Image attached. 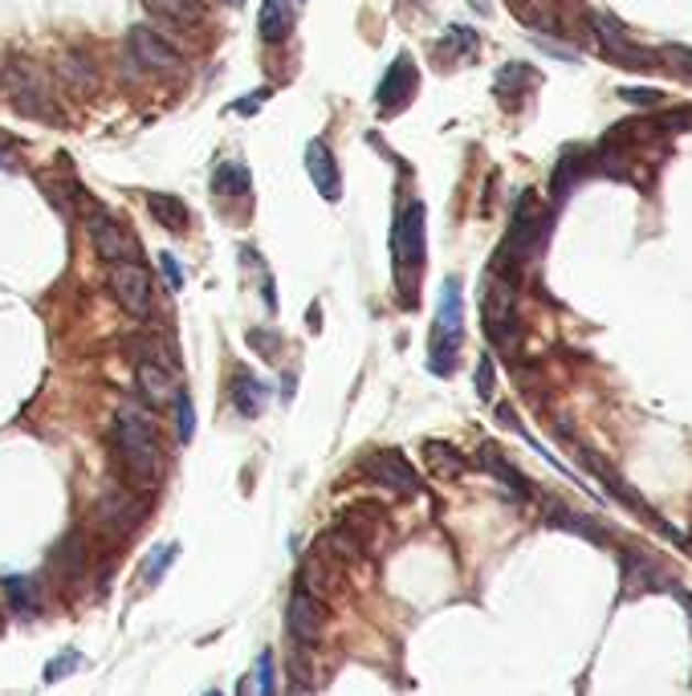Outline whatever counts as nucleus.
<instances>
[{
	"instance_id": "1",
	"label": "nucleus",
	"mask_w": 692,
	"mask_h": 696,
	"mask_svg": "<svg viewBox=\"0 0 692 696\" xmlns=\"http://www.w3.org/2000/svg\"><path fill=\"white\" fill-rule=\"evenodd\" d=\"M115 453H119L122 469L131 477L134 489H155L167 472V460H163V444L155 420L143 412V407H119L115 415Z\"/></svg>"
},
{
	"instance_id": "2",
	"label": "nucleus",
	"mask_w": 692,
	"mask_h": 696,
	"mask_svg": "<svg viewBox=\"0 0 692 696\" xmlns=\"http://www.w3.org/2000/svg\"><path fill=\"white\" fill-rule=\"evenodd\" d=\"M461 342H465V294H461V278H444L432 338H428V371L444 379L453 376Z\"/></svg>"
},
{
	"instance_id": "3",
	"label": "nucleus",
	"mask_w": 692,
	"mask_h": 696,
	"mask_svg": "<svg viewBox=\"0 0 692 696\" xmlns=\"http://www.w3.org/2000/svg\"><path fill=\"white\" fill-rule=\"evenodd\" d=\"M391 257H396V282L403 290V302L415 306V278L428 257V208L420 200L403 204L396 225H391Z\"/></svg>"
},
{
	"instance_id": "4",
	"label": "nucleus",
	"mask_w": 692,
	"mask_h": 696,
	"mask_svg": "<svg viewBox=\"0 0 692 696\" xmlns=\"http://www.w3.org/2000/svg\"><path fill=\"white\" fill-rule=\"evenodd\" d=\"M547 216L533 200V192H526L513 208V220H509V237L501 244V253H497V269H513V265H526L538 257V249L547 244Z\"/></svg>"
},
{
	"instance_id": "5",
	"label": "nucleus",
	"mask_w": 692,
	"mask_h": 696,
	"mask_svg": "<svg viewBox=\"0 0 692 696\" xmlns=\"http://www.w3.org/2000/svg\"><path fill=\"white\" fill-rule=\"evenodd\" d=\"M4 95H9L17 115L41 119V122H57V102H54V90H50V78H45L33 62H13V66L4 69Z\"/></svg>"
},
{
	"instance_id": "6",
	"label": "nucleus",
	"mask_w": 692,
	"mask_h": 696,
	"mask_svg": "<svg viewBox=\"0 0 692 696\" xmlns=\"http://www.w3.org/2000/svg\"><path fill=\"white\" fill-rule=\"evenodd\" d=\"M480 318H485V335L501 350L518 342V297H513V282L493 273L485 282V297H480Z\"/></svg>"
},
{
	"instance_id": "7",
	"label": "nucleus",
	"mask_w": 692,
	"mask_h": 696,
	"mask_svg": "<svg viewBox=\"0 0 692 696\" xmlns=\"http://www.w3.org/2000/svg\"><path fill=\"white\" fill-rule=\"evenodd\" d=\"M127 57L139 69H147V74H163V78L167 74H184V54L151 25L127 29Z\"/></svg>"
},
{
	"instance_id": "8",
	"label": "nucleus",
	"mask_w": 692,
	"mask_h": 696,
	"mask_svg": "<svg viewBox=\"0 0 692 696\" xmlns=\"http://www.w3.org/2000/svg\"><path fill=\"white\" fill-rule=\"evenodd\" d=\"M110 282V294L119 302L131 318L147 322L151 318V309H155V294H151V273H147L139 261H127V265H110L107 273Z\"/></svg>"
},
{
	"instance_id": "9",
	"label": "nucleus",
	"mask_w": 692,
	"mask_h": 696,
	"mask_svg": "<svg viewBox=\"0 0 692 696\" xmlns=\"http://www.w3.org/2000/svg\"><path fill=\"white\" fill-rule=\"evenodd\" d=\"M591 29H595V37H599L603 54L612 57L615 66H624V69H656V54L639 50L636 41H631V33H627V29L619 25L612 13H591Z\"/></svg>"
},
{
	"instance_id": "10",
	"label": "nucleus",
	"mask_w": 692,
	"mask_h": 696,
	"mask_svg": "<svg viewBox=\"0 0 692 696\" xmlns=\"http://www.w3.org/2000/svg\"><path fill=\"white\" fill-rule=\"evenodd\" d=\"M90 244H94V253H98V261H107V265L139 261V237L107 213L90 216Z\"/></svg>"
},
{
	"instance_id": "11",
	"label": "nucleus",
	"mask_w": 692,
	"mask_h": 696,
	"mask_svg": "<svg viewBox=\"0 0 692 696\" xmlns=\"http://www.w3.org/2000/svg\"><path fill=\"white\" fill-rule=\"evenodd\" d=\"M363 472H367L371 481L383 485V489H391V493H403V497L420 493V472L408 465V456H403L400 448H379V453H371L363 460Z\"/></svg>"
},
{
	"instance_id": "12",
	"label": "nucleus",
	"mask_w": 692,
	"mask_h": 696,
	"mask_svg": "<svg viewBox=\"0 0 692 696\" xmlns=\"http://www.w3.org/2000/svg\"><path fill=\"white\" fill-rule=\"evenodd\" d=\"M415 86H420V69H415L412 54H396V62L387 66L379 90H375V102L383 115H400L408 102L415 98Z\"/></svg>"
},
{
	"instance_id": "13",
	"label": "nucleus",
	"mask_w": 692,
	"mask_h": 696,
	"mask_svg": "<svg viewBox=\"0 0 692 696\" xmlns=\"http://www.w3.org/2000/svg\"><path fill=\"white\" fill-rule=\"evenodd\" d=\"M306 172L314 180V188L326 204H338L343 200V172H338V160H334L331 143H322V139H310L306 143Z\"/></svg>"
},
{
	"instance_id": "14",
	"label": "nucleus",
	"mask_w": 692,
	"mask_h": 696,
	"mask_svg": "<svg viewBox=\"0 0 692 696\" xmlns=\"http://www.w3.org/2000/svg\"><path fill=\"white\" fill-rule=\"evenodd\" d=\"M285 623H290V635L298 643H318L322 631H326V607H322V599L298 587L290 599V611H285Z\"/></svg>"
},
{
	"instance_id": "15",
	"label": "nucleus",
	"mask_w": 692,
	"mask_h": 696,
	"mask_svg": "<svg viewBox=\"0 0 692 696\" xmlns=\"http://www.w3.org/2000/svg\"><path fill=\"white\" fill-rule=\"evenodd\" d=\"M624 578H627L624 595H636V590L644 595V590H668L672 587V575L660 570L652 558L636 554V550H624Z\"/></svg>"
},
{
	"instance_id": "16",
	"label": "nucleus",
	"mask_w": 692,
	"mask_h": 696,
	"mask_svg": "<svg viewBox=\"0 0 692 696\" xmlns=\"http://www.w3.org/2000/svg\"><path fill=\"white\" fill-rule=\"evenodd\" d=\"M134 379H139V391H143L147 403L175 400V379L167 371V359H134Z\"/></svg>"
},
{
	"instance_id": "17",
	"label": "nucleus",
	"mask_w": 692,
	"mask_h": 696,
	"mask_svg": "<svg viewBox=\"0 0 692 696\" xmlns=\"http://www.w3.org/2000/svg\"><path fill=\"white\" fill-rule=\"evenodd\" d=\"M143 518V509L134 501L131 493H119V489H110V493L98 497V522L107 525L110 534H127L134 522Z\"/></svg>"
},
{
	"instance_id": "18",
	"label": "nucleus",
	"mask_w": 692,
	"mask_h": 696,
	"mask_svg": "<svg viewBox=\"0 0 692 696\" xmlns=\"http://www.w3.org/2000/svg\"><path fill=\"white\" fill-rule=\"evenodd\" d=\"M143 9L172 29L204 25V0H143Z\"/></svg>"
},
{
	"instance_id": "19",
	"label": "nucleus",
	"mask_w": 692,
	"mask_h": 696,
	"mask_svg": "<svg viewBox=\"0 0 692 696\" xmlns=\"http://www.w3.org/2000/svg\"><path fill=\"white\" fill-rule=\"evenodd\" d=\"M257 33L266 45H281L293 33V0H261V13H257Z\"/></svg>"
},
{
	"instance_id": "20",
	"label": "nucleus",
	"mask_w": 692,
	"mask_h": 696,
	"mask_svg": "<svg viewBox=\"0 0 692 696\" xmlns=\"http://www.w3.org/2000/svg\"><path fill=\"white\" fill-rule=\"evenodd\" d=\"M50 566L57 570V578H66V583H78L86 570H90V550H86V542H82L78 534L62 537L54 546V554H50Z\"/></svg>"
},
{
	"instance_id": "21",
	"label": "nucleus",
	"mask_w": 692,
	"mask_h": 696,
	"mask_svg": "<svg viewBox=\"0 0 692 696\" xmlns=\"http://www.w3.org/2000/svg\"><path fill=\"white\" fill-rule=\"evenodd\" d=\"M269 403V388L261 383L257 376H249L245 367H237V376H233V407H237L240 415H261Z\"/></svg>"
},
{
	"instance_id": "22",
	"label": "nucleus",
	"mask_w": 692,
	"mask_h": 696,
	"mask_svg": "<svg viewBox=\"0 0 692 696\" xmlns=\"http://www.w3.org/2000/svg\"><path fill=\"white\" fill-rule=\"evenodd\" d=\"M424 465L432 477H444V481H453V477H461L468 469L465 453L453 448L448 441H424Z\"/></svg>"
},
{
	"instance_id": "23",
	"label": "nucleus",
	"mask_w": 692,
	"mask_h": 696,
	"mask_svg": "<svg viewBox=\"0 0 692 696\" xmlns=\"http://www.w3.org/2000/svg\"><path fill=\"white\" fill-rule=\"evenodd\" d=\"M533 81H538V74H533L530 66H521V62H509V66L497 69V78H493V95L501 98L506 107H513L526 90H530Z\"/></svg>"
},
{
	"instance_id": "24",
	"label": "nucleus",
	"mask_w": 692,
	"mask_h": 696,
	"mask_svg": "<svg viewBox=\"0 0 692 696\" xmlns=\"http://www.w3.org/2000/svg\"><path fill=\"white\" fill-rule=\"evenodd\" d=\"M147 213H151L155 225L172 228V232H187V225H192V213H187V204L180 200V196L155 192V196H147Z\"/></svg>"
},
{
	"instance_id": "25",
	"label": "nucleus",
	"mask_w": 692,
	"mask_h": 696,
	"mask_svg": "<svg viewBox=\"0 0 692 696\" xmlns=\"http://www.w3.org/2000/svg\"><path fill=\"white\" fill-rule=\"evenodd\" d=\"M334 587H338V575L326 570V546H322V550H314V554L306 558V566H302V590L314 595V599H326Z\"/></svg>"
},
{
	"instance_id": "26",
	"label": "nucleus",
	"mask_w": 692,
	"mask_h": 696,
	"mask_svg": "<svg viewBox=\"0 0 692 696\" xmlns=\"http://www.w3.org/2000/svg\"><path fill=\"white\" fill-rule=\"evenodd\" d=\"M480 465H485V469H489L493 477H497V481H501V485H509V489H513V493H518V497H530V493H533L530 481H526V477H521V472L513 469V465H509L506 456L497 453L493 444H485V448H480Z\"/></svg>"
},
{
	"instance_id": "27",
	"label": "nucleus",
	"mask_w": 692,
	"mask_h": 696,
	"mask_svg": "<svg viewBox=\"0 0 692 696\" xmlns=\"http://www.w3.org/2000/svg\"><path fill=\"white\" fill-rule=\"evenodd\" d=\"M477 50H480V37H477V29H468V25H448L444 37H440V57H448V62L473 57Z\"/></svg>"
},
{
	"instance_id": "28",
	"label": "nucleus",
	"mask_w": 692,
	"mask_h": 696,
	"mask_svg": "<svg viewBox=\"0 0 692 696\" xmlns=\"http://www.w3.org/2000/svg\"><path fill=\"white\" fill-rule=\"evenodd\" d=\"M62 78L78 90V95H94L98 90V69L86 54H66L62 57Z\"/></svg>"
},
{
	"instance_id": "29",
	"label": "nucleus",
	"mask_w": 692,
	"mask_h": 696,
	"mask_svg": "<svg viewBox=\"0 0 692 696\" xmlns=\"http://www.w3.org/2000/svg\"><path fill=\"white\" fill-rule=\"evenodd\" d=\"M547 522L550 525H562V530H571V534H583L591 537V542H603V530L591 518H583V513H571V509L562 505V501H550L547 505Z\"/></svg>"
},
{
	"instance_id": "30",
	"label": "nucleus",
	"mask_w": 692,
	"mask_h": 696,
	"mask_svg": "<svg viewBox=\"0 0 692 696\" xmlns=\"http://www.w3.org/2000/svg\"><path fill=\"white\" fill-rule=\"evenodd\" d=\"M4 595H9V602H13L17 611H33L41 599V587L37 578H25V575H9L4 578Z\"/></svg>"
},
{
	"instance_id": "31",
	"label": "nucleus",
	"mask_w": 692,
	"mask_h": 696,
	"mask_svg": "<svg viewBox=\"0 0 692 696\" xmlns=\"http://www.w3.org/2000/svg\"><path fill=\"white\" fill-rule=\"evenodd\" d=\"M652 54H656V66H664L668 74L692 81V50L689 45H660V50H652Z\"/></svg>"
},
{
	"instance_id": "32",
	"label": "nucleus",
	"mask_w": 692,
	"mask_h": 696,
	"mask_svg": "<svg viewBox=\"0 0 692 696\" xmlns=\"http://www.w3.org/2000/svg\"><path fill=\"white\" fill-rule=\"evenodd\" d=\"M213 188L220 192V196H228V192H237V196H245V192H249V167H245L240 160L220 163V172H216Z\"/></svg>"
},
{
	"instance_id": "33",
	"label": "nucleus",
	"mask_w": 692,
	"mask_h": 696,
	"mask_svg": "<svg viewBox=\"0 0 692 696\" xmlns=\"http://www.w3.org/2000/svg\"><path fill=\"white\" fill-rule=\"evenodd\" d=\"M257 693L261 696H278V668H273V652H261V656H257Z\"/></svg>"
},
{
	"instance_id": "34",
	"label": "nucleus",
	"mask_w": 692,
	"mask_h": 696,
	"mask_svg": "<svg viewBox=\"0 0 692 696\" xmlns=\"http://www.w3.org/2000/svg\"><path fill=\"white\" fill-rule=\"evenodd\" d=\"M192 424H196V415H192V400H187L184 391H175V432H180V441H192Z\"/></svg>"
},
{
	"instance_id": "35",
	"label": "nucleus",
	"mask_w": 692,
	"mask_h": 696,
	"mask_svg": "<svg viewBox=\"0 0 692 696\" xmlns=\"http://www.w3.org/2000/svg\"><path fill=\"white\" fill-rule=\"evenodd\" d=\"M175 558V546H160V550H151V558H147V575H143V583L147 587H155V583H160V575H163V566L172 563Z\"/></svg>"
},
{
	"instance_id": "36",
	"label": "nucleus",
	"mask_w": 692,
	"mask_h": 696,
	"mask_svg": "<svg viewBox=\"0 0 692 696\" xmlns=\"http://www.w3.org/2000/svg\"><path fill=\"white\" fill-rule=\"evenodd\" d=\"M82 668V656L78 652H62V656L50 660V668H45V681L57 684L62 676H69V672H78Z\"/></svg>"
},
{
	"instance_id": "37",
	"label": "nucleus",
	"mask_w": 692,
	"mask_h": 696,
	"mask_svg": "<svg viewBox=\"0 0 692 696\" xmlns=\"http://www.w3.org/2000/svg\"><path fill=\"white\" fill-rule=\"evenodd\" d=\"M493 388H497L493 355H480V362H477V395H480V400H493Z\"/></svg>"
},
{
	"instance_id": "38",
	"label": "nucleus",
	"mask_w": 692,
	"mask_h": 696,
	"mask_svg": "<svg viewBox=\"0 0 692 696\" xmlns=\"http://www.w3.org/2000/svg\"><path fill=\"white\" fill-rule=\"evenodd\" d=\"M619 98L624 102H631V107H660V90H652V86H644V90H636V86H627V90H619Z\"/></svg>"
},
{
	"instance_id": "39",
	"label": "nucleus",
	"mask_w": 692,
	"mask_h": 696,
	"mask_svg": "<svg viewBox=\"0 0 692 696\" xmlns=\"http://www.w3.org/2000/svg\"><path fill=\"white\" fill-rule=\"evenodd\" d=\"M160 273L172 290H184V269H180V261L172 253H160Z\"/></svg>"
},
{
	"instance_id": "40",
	"label": "nucleus",
	"mask_w": 692,
	"mask_h": 696,
	"mask_svg": "<svg viewBox=\"0 0 692 696\" xmlns=\"http://www.w3.org/2000/svg\"><path fill=\"white\" fill-rule=\"evenodd\" d=\"M237 696H253V681H240L237 684Z\"/></svg>"
},
{
	"instance_id": "41",
	"label": "nucleus",
	"mask_w": 692,
	"mask_h": 696,
	"mask_svg": "<svg viewBox=\"0 0 692 696\" xmlns=\"http://www.w3.org/2000/svg\"><path fill=\"white\" fill-rule=\"evenodd\" d=\"M228 4H245V0H228Z\"/></svg>"
},
{
	"instance_id": "42",
	"label": "nucleus",
	"mask_w": 692,
	"mask_h": 696,
	"mask_svg": "<svg viewBox=\"0 0 692 696\" xmlns=\"http://www.w3.org/2000/svg\"><path fill=\"white\" fill-rule=\"evenodd\" d=\"M208 696H220V693H208Z\"/></svg>"
}]
</instances>
